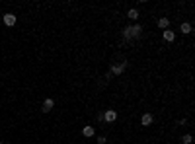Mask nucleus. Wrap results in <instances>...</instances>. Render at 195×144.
<instances>
[{"instance_id": "nucleus-6", "label": "nucleus", "mask_w": 195, "mask_h": 144, "mask_svg": "<svg viewBox=\"0 0 195 144\" xmlns=\"http://www.w3.org/2000/svg\"><path fill=\"white\" fill-rule=\"evenodd\" d=\"M123 70H125V65H123V62H121V65H115V66H111V74H115V76L123 74Z\"/></svg>"}, {"instance_id": "nucleus-3", "label": "nucleus", "mask_w": 195, "mask_h": 144, "mask_svg": "<svg viewBox=\"0 0 195 144\" xmlns=\"http://www.w3.org/2000/svg\"><path fill=\"white\" fill-rule=\"evenodd\" d=\"M4 24L8 25V28H12V25L16 24V16L12 12H8V14H4Z\"/></svg>"}, {"instance_id": "nucleus-5", "label": "nucleus", "mask_w": 195, "mask_h": 144, "mask_svg": "<svg viewBox=\"0 0 195 144\" xmlns=\"http://www.w3.org/2000/svg\"><path fill=\"white\" fill-rule=\"evenodd\" d=\"M152 121H154V117H152L150 113H144V115H143V119H141V123H143L144 127H150V125H152Z\"/></svg>"}, {"instance_id": "nucleus-14", "label": "nucleus", "mask_w": 195, "mask_h": 144, "mask_svg": "<svg viewBox=\"0 0 195 144\" xmlns=\"http://www.w3.org/2000/svg\"><path fill=\"white\" fill-rule=\"evenodd\" d=\"M0 144H4V142H0Z\"/></svg>"}, {"instance_id": "nucleus-1", "label": "nucleus", "mask_w": 195, "mask_h": 144, "mask_svg": "<svg viewBox=\"0 0 195 144\" xmlns=\"http://www.w3.org/2000/svg\"><path fill=\"white\" fill-rule=\"evenodd\" d=\"M141 31H143V28H141L139 24H137V25H127V28L123 29V37L129 41V39H133V37H139Z\"/></svg>"}, {"instance_id": "nucleus-2", "label": "nucleus", "mask_w": 195, "mask_h": 144, "mask_svg": "<svg viewBox=\"0 0 195 144\" xmlns=\"http://www.w3.org/2000/svg\"><path fill=\"white\" fill-rule=\"evenodd\" d=\"M102 119H105L107 123H113L115 119H117V113H115L113 109H107V111H105V113L102 115Z\"/></svg>"}, {"instance_id": "nucleus-13", "label": "nucleus", "mask_w": 195, "mask_h": 144, "mask_svg": "<svg viewBox=\"0 0 195 144\" xmlns=\"http://www.w3.org/2000/svg\"><path fill=\"white\" fill-rule=\"evenodd\" d=\"M98 144H105V136H98Z\"/></svg>"}, {"instance_id": "nucleus-4", "label": "nucleus", "mask_w": 195, "mask_h": 144, "mask_svg": "<svg viewBox=\"0 0 195 144\" xmlns=\"http://www.w3.org/2000/svg\"><path fill=\"white\" fill-rule=\"evenodd\" d=\"M162 37H164V41L172 43V41L176 39V33H174V31H170V29H164V31H162Z\"/></svg>"}, {"instance_id": "nucleus-10", "label": "nucleus", "mask_w": 195, "mask_h": 144, "mask_svg": "<svg viewBox=\"0 0 195 144\" xmlns=\"http://www.w3.org/2000/svg\"><path fill=\"white\" fill-rule=\"evenodd\" d=\"M180 31H182V33H191V24H187V22H183L182 25H180Z\"/></svg>"}, {"instance_id": "nucleus-7", "label": "nucleus", "mask_w": 195, "mask_h": 144, "mask_svg": "<svg viewBox=\"0 0 195 144\" xmlns=\"http://www.w3.org/2000/svg\"><path fill=\"white\" fill-rule=\"evenodd\" d=\"M158 28H160V29H170V20H168V18H160V20H158Z\"/></svg>"}, {"instance_id": "nucleus-12", "label": "nucleus", "mask_w": 195, "mask_h": 144, "mask_svg": "<svg viewBox=\"0 0 195 144\" xmlns=\"http://www.w3.org/2000/svg\"><path fill=\"white\" fill-rule=\"evenodd\" d=\"M182 142H183V144H191V142H193V136H191V135H183V136H182Z\"/></svg>"}, {"instance_id": "nucleus-11", "label": "nucleus", "mask_w": 195, "mask_h": 144, "mask_svg": "<svg viewBox=\"0 0 195 144\" xmlns=\"http://www.w3.org/2000/svg\"><path fill=\"white\" fill-rule=\"evenodd\" d=\"M127 16H129L131 20H137V18H139V10H135V8H133V10H129Z\"/></svg>"}, {"instance_id": "nucleus-8", "label": "nucleus", "mask_w": 195, "mask_h": 144, "mask_svg": "<svg viewBox=\"0 0 195 144\" xmlns=\"http://www.w3.org/2000/svg\"><path fill=\"white\" fill-rule=\"evenodd\" d=\"M53 105H55V101H53V99H45L43 101V113H49V111L53 109Z\"/></svg>"}, {"instance_id": "nucleus-9", "label": "nucleus", "mask_w": 195, "mask_h": 144, "mask_svg": "<svg viewBox=\"0 0 195 144\" xmlns=\"http://www.w3.org/2000/svg\"><path fill=\"white\" fill-rule=\"evenodd\" d=\"M84 136H88V138H92L94 135H96V131H94V127H90V125H88V127H84Z\"/></svg>"}]
</instances>
